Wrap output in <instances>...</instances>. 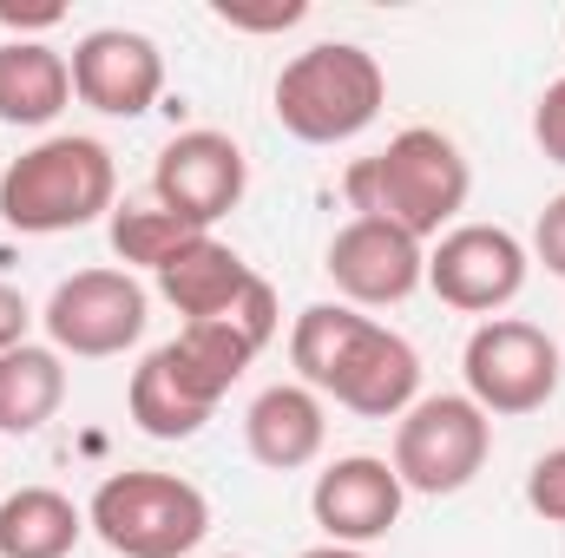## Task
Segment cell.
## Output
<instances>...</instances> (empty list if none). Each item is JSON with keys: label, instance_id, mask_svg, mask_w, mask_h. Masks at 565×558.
Instances as JSON below:
<instances>
[{"label": "cell", "instance_id": "cell-1", "mask_svg": "<svg viewBox=\"0 0 565 558\" xmlns=\"http://www.w3.org/2000/svg\"><path fill=\"white\" fill-rule=\"evenodd\" d=\"M289 362L302 388L335 395V408L362 420H402L422 401V355L408 335L369 322L349 302H309L289 329Z\"/></svg>", "mask_w": 565, "mask_h": 558}, {"label": "cell", "instance_id": "cell-2", "mask_svg": "<svg viewBox=\"0 0 565 558\" xmlns=\"http://www.w3.org/2000/svg\"><path fill=\"white\" fill-rule=\"evenodd\" d=\"M467 191H473V171H467L460 144L447 132H434V126H408V132L388 139V151L355 158L342 171L349 211L355 217H382V224L408 230L415 244L454 230V217L467 211Z\"/></svg>", "mask_w": 565, "mask_h": 558}, {"label": "cell", "instance_id": "cell-3", "mask_svg": "<svg viewBox=\"0 0 565 558\" xmlns=\"http://www.w3.org/2000/svg\"><path fill=\"white\" fill-rule=\"evenodd\" d=\"M119 164L113 151L86 132H60L20 151L0 178V217L20 237H60V230H86L99 217H113L119 204Z\"/></svg>", "mask_w": 565, "mask_h": 558}, {"label": "cell", "instance_id": "cell-4", "mask_svg": "<svg viewBox=\"0 0 565 558\" xmlns=\"http://www.w3.org/2000/svg\"><path fill=\"white\" fill-rule=\"evenodd\" d=\"M277 126L302 144H349L382 119L388 73L355 40H322L277 73Z\"/></svg>", "mask_w": 565, "mask_h": 558}, {"label": "cell", "instance_id": "cell-5", "mask_svg": "<svg viewBox=\"0 0 565 558\" xmlns=\"http://www.w3.org/2000/svg\"><path fill=\"white\" fill-rule=\"evenodd\" d=\"M86 533L119 558H191L211 533V500L178 473H113L86 506Z\"/></svg>", "mask_w": 565, "mask_h": 558}, {"label": "cell", "instance_id": "cell-6", "mask_svg": "<svg viewBox=\"0 0 565 558\" xmlns=\"http://www.w3.org/2000/svg\"><path fill=\"white\" fill-rule=\"evenodd\" d=\"M277 329H282L277 289L257 277L231 309H224V315H211V322H184L158 355H164V368L178 375V388L217 415V401L244 382V368L277 342Z\"/></svg>", "mask_w": 565, "mask_h": 558}, {"label": "cell", "instance_id": "cell-7", "mask_svg": "<svg viewBox=\"0 0 565 558\" xmlns=\"http://www.w3.org/2000/svg\"><path fill=\"white\" fill-rule=\"evenodd\" d=\"M460 375H467V401L480 415H540L553 395H559V342L520 315H493L467 335V355H460Z\"/></svg>", "mask_w": 565, "mask_h": 558}, {"label": "cell", "instance_id": "cell-8", "mask_svg": "<svg viewBox=\"0 0 565 558\" xmlns=\"http://www.w3.org/2000/svg\"><path fill=\"white\" fill-rule=\"evenodd\" d=\"M493 453V420L480 415L467 395H422L408 415L395 420V480L408 493L447 500L460 486H473V473Z\"/></svg>", "mask_w": 565, "mask_h": 558}, {"label": "cell", "instance_id": "cell-9", "mask_svg": "<svg viewBox=\"0 0 565 558\" xmlns=\"http://www.w3.org/2000/svg\"><path fill=\"white\" fill-rule=\"evenodd\" d=\"M145 309L151 302H145V282L132 270H79L46 296L40 322H46L60 355L106 362V355H126L145 335Z\"/></svg>", "mask_w": 565, "mask_h": 558}, {"label": "cell", "instance_id": "cell-10", "mask_svg": "<svg viewBox=\"0 0 565 558\" xmlns=\"http://www.w3.org/2000/svg\"><path fill=\"white\" fill-rule=\"evenodd\" d=\"M526 244L500 224H454L427 250V289L460 315H500L526 289Z\"/></svg>", "mask_w": 565, "mask_h": 558}, {"label": "cell", "instance_id": "cell-11", "mask_svg": "<svg viewBox=\"0 0 565 558\" xmlns=\"http://www.w3.org/2000/svg\"><path fill=\"white\" fill-rule=\"evenodd\" d=\"M244 184H250L244 144L231 132H211V126L178 132L151 164V204L184 217L191 230H211L217 217H231L244 204Z\"/></svg>", "mask_w": 565, "mask_h": 558}, {"label": "cell", "instance_id": "cell-12", "mask_svg": "<svg viewBox=\"0 0 565 558\" xmlns=\"http://www.w3.org/2000/svg\"><path fill=\"white\" fill-rule=\"evenodd\" d=\"M322 270L349 296V309H388V302H408L427 282V250L382 217H349L329 237Z\"/></svg>", "mask_w": 565, "mask_h": 558}, {"label": "cell", "instance_id": "cell-13", "mask_svg": "<svg viewBox=\"0 0 565 558\" xmlns=\"http://www.w3.org/2000/svg\"><path fill=\"white\" fill-rule=\"evenodd\" d=\"M66 66H73L79 106H93L106 119H139L164 93V53H158V40H145L132 26H93Z\"/></svg>", "mask_w": 565, "mask_h": 558}, {"label": "cell", "instance_id": "cell-14", "mask_svg": "<svg viewBox=\"0 0 565 558\" xmlns=\"http://www.w3.org/2000/svg\"><path fill=\"white\" fill-rule=\"evenodd\" d=\"M402 500H408V486H402L395 466L375 460V453H349V460L322 466L316 486H309V513H316V526L329 533V546H355V552L395 533Z\"/></svg>", "mask_w": 565, "mask_h": 558}, {"label": "cell", "instance_id": "cell-15", "mask_svg": "<svg viewBox=\"0 0 565 558\" xmlns=\"http://www.w3.org/2000/svg\"><path fill=\"white\" fill-rule=\"evenodd\" d=\"M322 440H329V415H322L316 388H302V382L264 388V395L250 401V415H244V447H250V460L270 466V473L309 466V460L322 453Z\"/></svg>", "mask_w": 565, "mask_h": 558}, {"label": "cell", "instance_id": "cell-16", "mask_svg": "<svg viewBox=\"0 0 565 558\" xmlns=\"http://www.w3.org/2000/svg\"><path fill=\"white\" fill-rule=\"evenodd\" d=\"M257 282V270L231 250V244H217L211 230L191 244V250H178L164 270H158V289H164V302L184 315V322H211V315H224L244 289Z\"/></svg>", "mask_w": 565, "mask_h": 558}, {"label": "cell", "instance_id": "cell-17", "mask_svg": "<svg viewBox=\"0 0 565 558\" xmlns=\"http://www.w3.org/2000/svg\"><path fill=\"white\" fill-rule=\"evenodd\" d=\"M73 99V66L46 40H0V119L53 126Z\"/></svg>", "mask_w": 565, "mask_h": 558}, {"label": "cell", "instance_id": "cell-18", "mask_svg": "<svg viewBox=\"0 0 565 558\" xmlns=\"http://www.w3.org/2000/svg\"><path fill=\"white\" fill-rule=\"evenodd\" d=\"M86 539V513L53 486H20L0 500V558H66Z\"/></svg>", "mask_w": 565, "mask_h": 558}, {"label": "cell", "instance_id": "cell-19", "mask_svg": "<svg viewBox=\"0 0 565 558\" xmlns=\"http://www.w3.org/2000/svg\"><path fill=\"white\" fill-rule=\"evenodd\" d=\"M66 401V355L20 342L0 355V433H40Z\"/></svg>", "mask_w": 565, "mask_h": 558}, {"label": "cell", "instance_id": "cell-20", "mask_svg": "<svg viewBox=\"0 0 565 558\" xmlns=\"http://www.w3.org/2000/svg\"><path fill=\"white\" fill-rule=\"evenodd\" d=\"M126 408H132V420H139L151 440H191V433L211 420V408H204V401H191V395L178 388V375L164 368V355H158V348H151L139 368H132Z\"/></svg>", "mask_w": 565, "mask_h": 558}, {"label": "cell", "instance_id": "cell-21", "mask_svg": "<svg viewBox=\"0 0 565 558\" xmlns=\"http://www.w3.org/2000/svg\"><path fill=\"white\" fill-rule=\"evenodd\" d=\"M198 237H204V230H191L184 217H171V211H158V204H119V211H113V257H119L126 270L139 264V270L158 277V270H164L178 250H191Z\"/></svg>", "mask_w": 565, "mask_h": 558}, {"label": "cell", "instance_id": "cell-22", "mask_svg": "<svg viewBox=\"0 0 565 558\" xmlns=\"http://www.w3.org/2000/svg\"><path fill=\"white\" fill-rule=\"evenodd\" d=\"M526 506H533L540 519L565 526V447H553V453L533 460V473H526Z\"/></svg>", "mask_w": 565, "mask_h": 558}, {"label": "cell", "instance_id": "cell-23", "mask_svg": "<svg viewBox=\"0 0 565 558\" xmlns=\"http://www.w3.org/2000/svg\"><path fill=\"white\" fill-rule=\"evenodd\" d=\"M224 26H237V33H282V26H296L309 7L302 0H270V7H244V0H217L211 7Z\"/></svg>", "mask_w": 565, "mask_h": 558}, {"label": "cell", "instance_id": "cell-24", "mask_svg": "<svg viewBox=\"0 0 565 558\" xmlns=\"http://www.w3.org/2000/svg\"><path fill=\"white\" fill-rule=\"evenodd\" d=\"M533 139H540V151H546L553 164H565V79H553V86L540 93V106H533Z\"/></svg>", "mask_w": 565, "mask_h": 558}, {"label": "cell", "instance_id": "cell-25", "mask_svg": "<svg viewBox=\"0 0 565 558\" xmlns=\"http://www.w3.org/2000/svg\"><path fill=\"white\" fill-rule=\"evenodd\" d=\"M533 257H540L553 277H565V191L546 197V211H540V224H533Z\"/></svg>", "mask_w": 565, "mask_h": 558}, {"label": "cell", "instance_id": "cell-26", "mask_svg": "<svg viewBox=\"0 0 565 558\" xmlns=\"http://www.w3.org/2000/svg\"><path fill=\"white\" fill-rule=\"evenodd\" d=\"M26 329H33L26 296H20L13 282H0V355H7V348H20V342H26Z\"/></svg>", "mask_w": 565, "mask_h": 558}, {"label": "cell", "instance_id": "cell-27", "mask_svg": "<svg viewBox=\"0 0 565 558\" xmlns=\"http://www.w3.org/2000/svg\"><path fill=\"white\" fill-rule=\"evenodd\" d=\"M60 20H66V7H13V0H0V26H13V40L46 33V26H60Z\"/></svg>", "mask_w": 565, "mask_h": 558}, {"label": "cell", "instance_id": "cell-28", "mask_svg": "<svg viewBox=\"0 0 565 558\" xmlns=\"http://www.w3.org/2000/svg\"><path fill=\"white\" fill-rule=\"evenodd\" d=\"M302 558H362V552H355V546H309Z\"/></svg>", "mask_w": 565, "mask_h": 558}, {"label": "cell", "instance_id": "cell-29", "mask_svg": "<svg viewBox=\"0 0 565 558\" xmlns=\"http://www.w3.org/2000/svg\"><path fill=\"white\" fill-rule=\"evenodd\" d=\"M217 558H231V552H217Z\"/></svg>", "mask_w": 565, "mask_h": 558}]
</instances>
